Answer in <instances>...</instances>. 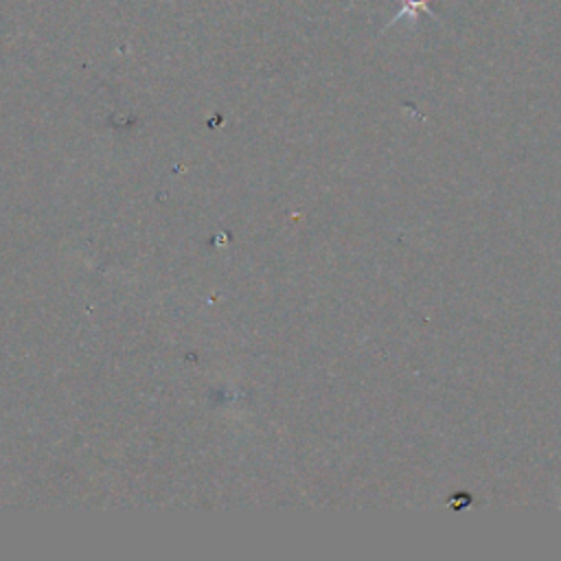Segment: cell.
Wrapping results in <instances>:
<instances>
[{"mask_svg":"<svg viewBox=\"0 0 561 561\" xmlns=\"http://www.w3.org/2000/svg\"><path fill=\"white\" fill-rule=\"evenodd\" d=\"M430 15L432 20H440L432 9H430V0H399V11L394 13V18L388 22V26H392L394 22H401V20H412L416 22V18L421 15Z\"/></svg>","mask_w":561,"mask_h":561,"instance_id":"6da1fadb","label":"cell"}]
</instances>
